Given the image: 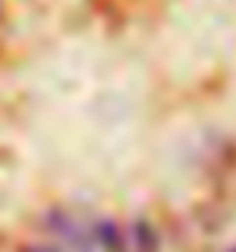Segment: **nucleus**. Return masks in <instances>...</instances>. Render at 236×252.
Returning a JSON list of instances; mask_svg holds the SVG:
<instances>
[{
	"mask_svg": "<svg viewBox=\"0 0 236 252\" xmlns=\"http://www.w3.org/2000/svg\"><path fill=\"white\" fill-rule=\"evenodd\" d=\"M230 252H236V249H230Z\"/></svg>",
	"mask_w": 236,
	"mask_h": 252,
	"instance_id": "nucleus-2",
	"label": "nucleus"
},
{
	"mask_svg": "<svg viewBox=\"0 0 236 252\" xmlns=\"http://www.w3.org/2000/svg\"><path fill=\"white\" fill-rule=\"evenodd\" d=\"M152 226L142 220H113V217L55 210L39 226V236L23 252H155Z\"/></svg>",
	"mask_w": 236,
	"mask_h": 252,
	"instance_id": "nucleus-1",
	"label": "nucleus"
}]
</instances>
